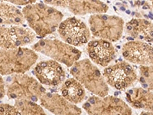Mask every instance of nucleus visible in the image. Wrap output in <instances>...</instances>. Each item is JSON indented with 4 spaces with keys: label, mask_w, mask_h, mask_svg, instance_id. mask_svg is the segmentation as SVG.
Masks as SVG:
<instances>
[{
    "label": "nucleus",
    "mask_w": 153,
    "mask_h": 115,
    "mask_svg": "<svg viewBox=\"0 0 153 115\" xmlns=\"http://www.w3.org/2000/svg\"><path fill=\"white\" fill-rule=\"evenodd\" d=\"M0 16L1 22L4 25H19L24 24L25 16L22 12L15 7L5 2H0Z\"/></svg>",
    "instance_id": "obj_19"
},
{
    "label": "nucleus",
    "mask_w": 153,
    "mask_h": 115,
    "mask_svg": "<svg viewBox=\"0 0 153 115\" xmlns=\"http://www.w3.org/2000/svg\"><path fill=\"white\" fill-rule=\"evenodd\" d=\"M65 42L72 46H82L91 38L89 28L84 22L76 18H68L61 23L57 29Z\"/></svg>",
    "instance_id": "obj_8"
},
{
    "label": "nucleus",
    "mask_w": 153,
    "mask_h": 115,
    "mask_svg": "<svg viewBox=\"0 0 153 115\" xmlns=\"http://www.w3.org/2000/svg\"><path fill=\"white\" fill-rule=\"evenodd\" d=\"M140 115H153V112H142Z\"/></svg>",
    "instance_id": "obj_24"
},
{
    "label": "nucleus",
    "mask_w": 153,
    "mask_h": 115,
    "mask_svg": "<svg viewBox=\"0 0 153 115\" xmlns=\"http://www.w3.org/2000/svg\"><path fill=\"white\" fill-rule=\"evenodd\" d=\"M35 38L32 30L25 27L15 25L0 28V46L1 49H15L31 43Z\"/></svg>",
    "instance_id": "obj_10"
},
{
    "label": "nucleus",
    "mask_w": 153,
    "mask_h": 115,
    "mask_svg": "<svg viewBox=\"0 0 153 115\" xmlns=\"http://www.w3.org/2000/svg\"><path fill=\"white\" fill-rule=\"evenodd\" d=\"M46 4L68 8L69 11L76 15L87 13L103 14L107 12L108 6L100 1H52L46 0Z\"/></svg>",
    "instance_id": "obj_14"
},
{
    "label": "nucleus",
    "mask_w": 153,
    "mask_h": 115,
    "mask_svg": "<svg viewBox=\"0 0 153 115\" xmlns=\"http://www.w3.org/2000/svg\"><path fill=\"white\" fill-rule=\"evenodd\" d=\"M14 80L8 78L7 81L11 84L7 86V94L10 98L16 100H28L31 101L34 97H39L42 94L38 82L29 76L17 75L12 76Z\"/></svg>",
    "instance_id": "obj_7"
},
{
    "label": "nucleus",
    "mask_w": 153,
    "mask_h": 115,
    "mask_svg": "<svg viewBox=\"0 0 153 115\" xmlns=\"http://www.w3.org/2000/svg\"><path fill=\"white\" fill-rule=\"evenodd\" d=\"M140 81L143 87L149 91H153V65L139 67Z\"/></svg>",
    "instance_id": "obj_21"
},
{
    "label": "nucleus",
    "mask_w": 153,
    "mask_h": 115,
    "mask_svg": "<svg viewBox=\"0 0 153 115\" xmlns=\"http://www.w3.org/2000/svg\"><path fill=\"white\" fill-rule=\"evenodd\" d=\"M61 95L72 104L81 103L85 97V89L73 78L65 81L61 88Z\"/></svg>",
    "instance_id": "obj_18"
},
{
    "label": "nucleus",
    "mask_w": 153,
    "mask_h": 115,
    "mask_svg": "<svg viewBox=\"0 0 153 115\" xmlns=\"http://www.w3.org/2000/svg\"><path fill=\"white\" fill-rule=\"evenodd\" d=\"M126 31L132 38L153 43V24L147 19L133 18L126 24Z\"/></svg>",
    "instance_id": "obj_16"
},
{
    "label": "nucleus",
    "mask_w": 153,
    "mask_h": 115,
    "mask_svg": "<svg viewBox=\"0 0 153 115\" xmlns=\"http://www.w3.org/2000/svg\"><path fill=\"white\" fill-rule=\"evenodd\" d=\"M123 56L129 62L149 66L153 65V47L141 41H131L125 43L122 49Z\"/></svg>",
    "instance_id": "obj_11"
},
{
    "label": "nucleus",
    "mask_w": 153,
    "mask_h": 115,
    "mask_svg": "<svg viewBox=\"0 0 153 115\" xmlns=\"http://www.w3.org/2000/svg\"><path fill=\"white\" fill-rule=\"evenodd\" d=\"M9 2H11V3L12 4H16V5H30V4H34V3H36L35 2V1H24V2H22V1H14V0H10L9 1Z\"/></svg>",
    "instance_id": "obj_23"
},
{
    "label": "nucleus",
    "mask_w": 153,
    "mask_h": 115,
    "mask_svg": "<svg viewBox=\"0 0 153 115\" xmlns=\"http://www.w3.org/2000/svg\"><path fill=\"white\" fill-rule=\"evenodd\" d=\"M87 52L95 64L102 67L107 66L115 58V49L111 42L103 39L89 42Z\"/></svg>",
    "instance_id": "obj_15"
},
{
    "label": "nucleus",
    "mask_w": 153,
    "mask_h": 115,
    "mask_svg": "<svg viewBox=\"0 0 153 115\" xmlns=\"http://www.w3.org/2000/svg\"><path fill=\"white\" fill-rule=\"evenodd\" d=\"M152 7H153V2H152Z\"/></svg>",
    "instance_id": "obj_25"
},
{
    "label": "nucleus",
    "mask_w": 153,
    "mask_h": 115,
    "mask_svg": "<svg viewBox=\"0 0 153 115\" xmlns=\"http://www.w3.org/2000/svg\"><path fill=\"white\" fill-rule=\"evenodd\" d=\"M38 60L34 50L20 47L15 49H1L0 73L2 75L24 74Z\"/></svg>",
    "instance_id": "obj_3"
},
{
    "label": "nucleus",
    "mask_w": 153,
    "mask_h": 115,
    "mask_svg": "<svg viewBox=\"0 0 153 115\" xmlns=\"http://www.w3.org/2000/svg\"><path fill=\"white\" fill-rule=\"evenodd\" d=\"M31 48L57 62L64 63L68 67L73 66L81 56V52L74 46L57 39H43Z\"/></svg>",
    "instance_id": "obj_4"
},
{
    "label": "nucleus",
    "mask_w": 153,
    "mask_h": 115,
    "mask_svg": "<svg viewBox=\"0 0 153 115\" xmlns=\"http://www.w3.org/2000/svg\"><path fill=\"white\" fill-rule=\"evenodd\" d=\"M89 24L94 36L110 42L118 41L124 30V21L117 16L93 14L89 19Z\"/></svg>",
    "instance_id": "obj_5"
},
{
    "label": "nucleus",
    "mask_w": 153,
    "mask_h": 115,
    "mask_svg": "<svg viewBox=\"0 0 153 115\" xmlns=\"http://www.w3.org/2000/svg\"><path fill=\"white\" fill-rule=\"evenodd\" d=\"M15 107L22 115H47L42 107L28 100H16Z\"/></svg>",
    "instance_id": "obj_20"
},
{
    "label": "nucleus",
    "mask_w": 153,
    "mask_h": 115,
    "mask_svg": "<svg viewBox=\"0 0 153 115\" xmlns=\"http://www.w3.org/2000/svg\"><path fill=\"white\" fill-rule=\"evenodd\" d=\"M0 115H22L16 107L9 105H2L0 107Z\"/></svg>",
    "instance_id": "obj_22"
},
{
    "label": "nucleus",
    "mask_w": 153,
    "mask_h": 115,
    "mask_svg": "<svg viewBox=\"0 0 153 115\" xmlns=\"http://www.w3.org/2000/svg\"><path fill=\"white\" fill-rule=\"evenodd\" d=\"M38 81L49 86L59 85L65 79V72L59 63L54 60L41 61L32 72Z\"/></svg>",
    "instance_id": "obj_12"
},
{
    "label": "nucleus",
    "mask_w": 153,
    "mask_h": 115,
    "mask_svg": "<svg viewBox=\"0 0 153 115\" xmlns=\"http://www.w3.org/2000/svg\"><path fill=\"white\" fill-rule=\"evenodd\" d=\"M127 101L136 108L153 112V92L143 88H134L126 94Z\"/></svg>",
    "instance_id": "obj_17"
},
{
    "label": "nucleus",
    "mask_w": 153,
    "mask_h": 115,
    "mask_svg": "<svg viewBox=\"0 0 153 115\" xmlns=\"http://www.w3.org/2000/svg\"><path fill=\"white\" fill-rule=\"evenodd\" d=\"M103 76L109 85L118 90H124L132 85L137 79L136 71L129 63H117L103 71Z\"/></svg>",
    "instance_id": "obj_9"
},
{
    "label": "nucleus",
    "mask_w": 153,
    "mask_h": 115,
    "mask_svg": "<svg viewBox=\"0 0 153 115\" xmlns=\"http://www.w3.org/2000/svg\"><path fill=\"white\" fill-rule=\"evenodd\" d=\"M83 108L89 115H132L129 105L113 96L92 97Z\"/></svg>",
    "instance_id": "obj_6"
},
{
    "label": "nucleus",
    "mask_w": 153,
    "mask_h": 115,
    "mask_svg": "<svg viewBox=\"0 0 153 115\" xmlns=\"http://www.w3.org/2000/svg\"><path fill=\"white\" fill-rule=\"evenodd\" d=\"M71 74L74 78L97 97L105 98L107 96L109 88L106 78L101 75L99 68L89 59L76 61L71 67Z\"/></svg>",
    "instance_id": "obj_2"
},
{
    "label": "nucleus",
    "mask_w": 153,
    "mask_h": 115,
    "mask_svg": "<svg viewBox=\"0 0 153 115\" xmlns=\"http://www.w3.org/2000/svg\"><path fill=\"white\" fill-rule=\"evenodd\" d=\"M44 108L56 115H80L81 110L58 94L45 93L39 97Z\"/></svg>",
    "instance_id": "obj_13"
},
{
    "label": "nucleus",
    "mask_w": 153,
    "mask_h": 115,
    "mask_svg": "<svg viewBox=\"0 0 153 115\" xmlns=\"http://www.w3.org/2000/svg\"><path fill=\"white\" fill-rule=\"evenodd\" d=\"M22 13L30 28L41 38L58 29L64 16L57 9L43 2L26 5L23 8Z\"/></svg>",
    "instance_id": "obj_1"
}]
</instances>
